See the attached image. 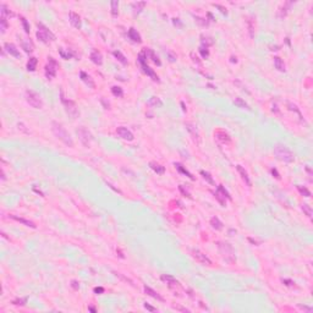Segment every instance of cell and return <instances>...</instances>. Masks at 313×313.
Listing matches in <instances>:
<instances>
[{
  "instance_id": "obj_1",
  "label": "cell",
  "mask_w": 313,
  "mask_h": 313,
  "mask_svg": "<svg viewBox=\"0 0 313 313\" xmlns=\"http://www.w3.org/2000/svg\"><path fill=\"white\" fill-rule=\"evenodd\" d=\"M51 130H53V133H54L61 142H64V143H65L66 146H69V147H74V141H72L70 133L66 131V129L62 126L61 124H59V122H56V121H53V122H51Z\"/></svg>"
},
{
  "instance_id": "obj_2",
  "label": "cell",
  "mask_w": 313,
  "mask_h": 313,
  "mask_svg": "<svg viewBox=\"0 0 313 313\" xmlns=\"http://www.w3.org/2000/svg\"><path fill=\"white\" fill-rule=\"evenodd\" d=\"M274 154L279 160L284 162V163H292L295 160L294 153L284 144H276L274 147Z\"/></svg>"
},
{
  "instance_id": "obj_3",
  "label": "cell",
  "mask_w": 313,
  "mask_h": 313,
  "mask_svg": "<svg viewBox=\"0 0 313 313\" xmlns=\"http://www.w3.org/2000/svg\"><path fill=\"white\" fill-rule=\"evenodd\" d=\"M26 100H27V103H28L31 107H33V108H36V109L43 108V102H42L41 96L38 94V93L31 91V89H27V91H26Z\"/></svg>"
},
{
  "instance_id": "obj_4",
  "label": "cell",
  "mask_w": 313,
  "mask_h": 313,
  "mask_svg": "<svg viewBox=\"0 0 313 313\" xmlns=\"http://www.w3.org/2000/svg\"><path fill=\"white\" fill-rule=\"evenodd\" d=\"M146 60H147V55H146V51L143 50V51H141L140 53V55H138V61H140V64H141V66H142V70H143V72L144 74H147L153 81H155V82H159V77H158V75H156L147 64H146Z\"/></svg>"
},
{
  "instance_id": "obj_5",
  "label": "cell",
  "mask_w": 313,
  "mask_h": 313,
  "mask_svg": "<svg viewBox=\"0 0 313 313\" xmlns=\"http://www.w3.org/2000/svg\"><path fill=\"white\" fill-rule=\"evenodd\" d=\"M36 36H37V38H38L41 42H43V43H49V42L55 41V36L50 32V31H49L45 26H43L42 23L38 25V31H37Z\"/></svg>"
},
{
  "instance_id": "obj_6",
  "label": "cell",
  "mask_w": 313,
  "mask_h": 313,
  "mask_svg": "<svg viewBox=\"0 0 313 313\" xmlns=\"http://www.w3.org/2000/svg\"><path fill=\"white\" fill-rule=\"evenodd\" d=\"M61 103L64 104V107H65V109H66V111H68V114H69L70 116H72L74 119L77 117V115L80 114V111H78V109H77V105H76L72 100L66 99L62 92H61Z\"/></svg>"
},
{
  "instance_id": "obj_7",
  "label": "cell",
  "mask_w": 313,
  "mask_h": 313,
  "mask_svg": "<svg viewBox=\"0 0 313 313\" xmlns=\"http://www.w3.org/2000/svg\"><path fill=\"white\" fill-rule=\"evenodd\" d=\"M58 69H59V64L56 62V60L54 59V58H49V61H48V64L45 65V77L48 78V80H51V78H54L55 76H56V71H58Z\"/></svg>"
},
{
  "instance_id": "obj_8",
  "label": "cell",
  "mask_w": 313,
  "mask_h": 313,
  "mask_svg": "<svg viewBox=\"0 0 313 313\" xmlns=\"http://www.w3.org/2000/svg\"><path fill=\"white\" fill-rule=\"evenodd\" d=\"M76 133H77V136H78L80 141L82 142V144H83V146H86V147H89L91 142L93 141V136H92V133H91L86 127H83V126L78 127V129H77V131H76Z\"/></svg>"
},
{
  "instance_id": "obj_9",
  "label": "cell",
  "mask_w": 313,
  "mask_h": 313,
  "mask_svg": "<svg viewBox=\"0 0 313 313\" xmlns=\"http://www.w3.org/2000/svg\"><path fill=\"white\" fill-rule=\"evenodd\" d=\"M192 256H193V258H195L197 262H199L201 264H204V265H210V264H212L210 259H209L204 253H202L201 251H198V249H192Z\"/></svg>"
},
{
  "instance_id": "obj_10",
  "label": "cell",
  "mask_w": 313,
  "mask_h": 313,
  "mask_svg": "<svg viewBox=\"0 0 313 313\" xmlns=\"http://www.w3.org/2000/svg\"><path fill=\"white\" fill-rule=\"evenodd\" d=\"M116 132H117V135H119L121 138H124V140H126V141H133V133H132L130 130H127L126 127L120 126V127H117Z\"/></svg>"
},
{
  "instance_id": "obj_11",
  "label": "cell",
  "mask_w": 313,
  "mask_h": 313,
  "mask_svg": "<svg viewBox=\"0 0 313 313\" xmlns=\"http://www.w3.org/2000/svg\"><path fill=\"white\" fill-rule=\"evenodd\" d=\"M185 126H186L187 131H189V132L192 135L193 140H195L197 143H199V135H198V132H197V129H196L195 125H193V124H191V122H186V124H185Z\"/></svg>"
},
{
  "instance_id": "obj_12",
  "label": "cell",
  "mask_w": 313,
  "mask_h": 313,
  "mask_svg": "<svg viewBox=\"0 0 313 313\" xmlns=\"http://www.w3.org/2000/svg\"><path fill=\"white\" fill-rule=\"evenodd\" d=\"M69 18H70V22H71V25L75 27V28H81V26H82V22H81V17L76 14V12H74V11H71L70 12V15H69Z\"/></svg>"
},
{
  "instance_id": "obj_13",
  "label": "cell",
  "mask_w": 313,
  "mask_h": 313,
  "mask_svg": "<svg viewBox=\"0 0 313 313\" xmlns=\"http://www.w3.org/2000/svg\"><path fill=\"white\" fill-rule=\"evenodd\" d=\"M4 48H5V50H6L10 55H12V56H15V58H20V56H21V54H20V51H18V49H17V47H16L15 44H12V43H5Z\"/></svg>"
},
{
  "instance_id": "obj_14",
  "label": "cell",
  "mask_w": 313,
  "mask_h": 313,
  "mask_svg": "<svg viewBox=\"0 0 313 313\" xmlns=\"http://www.w3.org/2000/svg\"><path fill=\"white\" fill-rule=\"evenodd\" d=\"M162 280L163 281H165V283L170 286V288H177V286H180V283L179 281L174 278V276H171V275H162Z\"/></svg>"
},
{
  "instance_id": "obj_15",
  "label": "cell",
  "mask_w": 313,
  "mask_h": 313,
  "mask_svg": "<svg viewBox=\"0 0 313 313\" xmlns=\"http://www.w3.org/2000/svg\"><path fill=\"white\" fill-rule=\"evenodd\" d=\"M10 218L14 219V220H16V222H18V223H21V224H23V225H26V226L32 228V229H36V228H37V225H36L33 222L27 220V219H23V218H20V216H17V215H10Z\"/></svg>"
},
{
  "instance_id": "obj_16",
  "label": "cell",
  "mask_w": 313,
  "mask_h": 313,
  "mask_svg": "<svg viewBox=\"0 0 313 313\" xmlns=\"http://www.w3.org/2000/svg\"><path fill=\"white\" fill-rule=\"evenodd\" d=\"M91 60L94 62L96 65H102L103 64V56L98 50H93L91 53Z\"/></svg>"
},
{
  "instance_id": "obj_17",
  "label": "cell",
  "mask_w": 313,
  "mask_h": 313,
  "mask_svg": "<svg viewBox=\"0 0 313 313\" xmlns=\"http://www.w3.org/2000/svg\"><path fill=\"white\" fill-rule=\"evenodd\" d=\"M215 197L216 198H220V197H223L224 198V201H225V198L226 199H231V197H230V195H229V192L224 189V187L220 185V186H218V190H216V193H215Z\"/></svg>"
},
{
  "instance_id": "obj_18",
  "label": "cell",
  "mask_w": 313,
  "mask_h": 313,
  "mask_svg": "<svg viewBox=\"0 0 313 313\" xmlns=\"http://www.w3.org/2000/svg\"><path fill=\"white\" fill-rule=\"evenodd\" d=\"M236 169H237V171H239V174L241 175V179L246 182V185L247 186H251V180H249V176H248V174H247V171L241 166V165H237L236 166Z\"/></svg>"
},
{
  "instance_id": "obj_19",
  "label": "cell",
  "mask_w": 313,
  "mask_h": 313,
  "mask_svg": "<svg viewBox=\"0 0 313 313\" xmlns=\"http://www.w3.org/2000/svg\"><path fill=\"white\" fill-rule=\"evenodd\" d=\"M129 37H130V39H131L132 42H135V43H141V42H142L140 33L137 32L135 28H130V29H129Z\"/></svg>"
},
{
  "instance_id": "obj_20",
  "label": "cell",
  "mask_w": 313,
  "mask_h": 313,
  "mask_svg": "<svg viewBox=\"0 0 313 313\" xmlns=\"http://www.w3.org/2000/svg\"><path fill=\"white\" fill-rule=\"evenodd\" d=\"M144 51H146V55H147V58L149 56L150 59H152V61L154 62V64H156L158 66H160L162 65V61L159 60V58L156 56L155 54H154V51L152 50V49H144Z\"/></svg>"
},
{
  "instance_id": "obj_21",
  "label": "cell",
  "mask_w": 313,
  "mask_h": 313,
  "mask_svg": "<svg viewBox=\"0 0 313 313\" xmlns=\"http://www.w3.org/2000/svg\"><path fill=\"white\" fill-rule=\"evenodd\" d=\"M144 292L148 295V296H150V297H153V298H156V300H159V301H164V298L156 292V291H154L153 289H150L149 286H144Z\"/></svg>"
},
{
  "instance_id": "obj_22",
  "label": "cell",
  "mask_w": 313,
  "mask_h": 313,
  "mask_svg": "<svg viewBox=\"0 0 313 313\" xmlns=\"http://www.w3.org/2000/svg\"><path fill=\"white\" fill-rule=\"evenodd\" d=\"M215 136H216L218 140H220V141L224 142V143H229V142H230V136H229L226 132L222 131V130H218V131L215 132Z\"/></svg>"
},
{
  "instance_id": "obj_23",
  "label": "cell",
  "mask_w": 313,
  "mask_h": 313,
  "mask_svg": "<svg viewBox=\"0 0 313 313\" xmlns=\"http://www.w3.org/2000/svg\"><path fill=\"white\" fill-rule=\"evenodd\" d=\"M149 166H150V169H152V170H154L156 174H159V175H162V174H164V173H165V168H164V166H162V165H160V164H158V163H155V162L149 163Z\"/></svg>"
},
{
  "instance_id": "obj_24",
  "label": "cell",
  "mask_w": 313,
  "mask_h": 313,
  "mask_svg": "<svg viewBox=\"0 0 313 313\" xmlns=\"http://www.w3.org/2000/svg\"><path fill=\"white\" fill-rule=\"evenodd\" d=\"M80 76H81V80H82L87 86H89L91 88H94V82H93V80L91 78V76H89V75H87L86 72H83V71H82V72L80 74Z\"/></svg>"
},
{
  "instance_id": "obj_25",
  "label": "cell",
  "mask_w": 313,
  "mask_h": 313,
  "mask_svg": "<svg viewBox=\"0 0 313 313\" xmlns=\"http://www.w3.org/2000/svg\"><path fill=\"white\" fill-rule=\"evenodd\" d=\"M210 225H212V228L215 229V230H222V229H223V223L219 220L216 216H213V218L210 219Z\"/></svg>"
},
{
  "instance_id": "obj_26",
  "label": "cell",
  "mask_w": 313,
  "mask_h": 313,
  "mask_svg": "<svg viewBox=\"0 0 313 313\" xmlns=\"http://www.w3.org/2000/svg\"><path fill=\"white\" fill-rule=\"evenodd\" d=\"M274 65H275V68H276L279 71H281V72L285 71V64H284V61L281 60L279 56H275V58H274Z\"/></svg>"
},
{
  "instance_id": "obj_27",
  "label": "cell",
  "mask_w": 313,
  "mask_h": 313,
  "mask_svg": "<svg viewBox=\"0 0 313 313\" xmlns=\"http://www.w3.org/2000/svg\"><path fill=\"white\" fill-rule=\"evenodd\" d=\"M113 54H114V56H115V58H116V59H117V60L121 62L122 65H127V59H126V56H125V55H124L121 51H119V50H115Z\"/></svg>"
},
{
  "instance_id": "obj_28",
  "label": "cell",
  "mask_w": 313,
  "mask_h": 313,
  "mask_svg": "<svg viewBox=\"0 0 313 313\" xmlns=\"http://www.w3.org/2000/svg\"><path fill=\"white\" fill-rule=\"evenodd\" d=\"M146 6V3L144 2H137V3H133L132 4V9H133V14L136 15V14H140L142 10H143V8Z\"/></svg>"
},
{
  "instance_id": "obj_29",
  "label": "cell",
  "mask_w": 313,
  "mask_h": 313,
  "mask_svg": "<svg viewBox=\"0 0 313 313\" xmlns=\"http://www.w3.org/2000/svg\"><path fill=\"white\" fill-rule=\"evenodd\" d=\"M0 12H2V17H8V16H11V17H12V16H14V12L10 11L5 4L0 5Z\"/></svg>"
},
{
  "instance_id": "obj_30",
  "label": "cell",
  "mask_w": 313,
  "mask_h": 313,
  "mask_svg": "<svg viewBox=\"0 0 313 313\" xmlns=\"http://www.w3.org/2000/svg\"><path fill=\"white\" fill-rule=\"evenodd\" d=\"M37 62H38V60L36 58H31L27 62V70L28 71H35L36 68H37Z\"/></svg>"
},
{
  "instance_id": "obj_31",
  "label": "cell",
  "mask_w": 313,
  "mask_h": 313,
  "mask_svg": "<svg viewBox=\"0 0 313 313\" xmlns=\"http://www.w3.org/2000/svg\"><path fill=\"white\" fill-rule=\"evenodd\" d=\"M22 48L27 53H32L33 51V44H32V42H31L29 39L28 41H22Z\"/></svg>"
},
{
  "instance_id": "obj_32",
  "label": "cell",
  "mask_w": 313,
  "mask_h": 313,
  "mask_svg": "<svg viewBox=\"0 0 313 313\" xmlns=\"http://www.w3.org/2000/svg\"><path fill=\"white\" fill-rule=\"evenodd\" d=\"M110 6H111V15H113L114 17H116V16L119 15V2H116V0H113V2L110 3Z\"/></svg>"
},
{
  "instance_id": "obj_33",
  "label": "cell",
  "mask_w": 313,
  "mask_h": 313,
  "mask_svg": "<svg viewBox=\"0 0 313 313\" xmlns=\"http://www.w3.org/2000/svg\"><path fill=\"white\" fill-rule=\"evenodd\" d=\"M292 5V3L291 2H288V3H285V5L283 6V8H280V12H279V16L280 17H284V16H286V14H288V11H289V8Z\"/></svg>"
},
{
  "instance_id": "obj_34",
  "label": "cell",
  "mask_w": 313,
  "mask_h": 313,
  "mask_svg": "<svg viewBox=\"0 0 313 313\" xmlns=\"http://www.w3.org/2000/svg\"><path fill=\"white\" fill-rule=\"evenodd\" d=\"M148 104L152 105V107H158V108H159V107L163 105V102H162L160 98H158V97H152V98L149 99Z\"/></svg>"
},
{
  "instance_id": "obj_35",
  "label": "cell",
  "mask_w": 313,
  "mask_h": 313,
  "mask_svg": "<svg viewBox=\"0 0 313 313\" xmlns=\"http://www.w3.org/2000/svg\"><path fill=\"white\" fill-rule=\"evenodd\" d=\"M175 166H176V169H177V170H179L180 173L185 174L186 176H189V177H190L191 180H195V177L192 176V174H191V173H189V171H187V170H186V169H185V168H183V166H182L181 164H179V163H175Z\"/></svg>"
},
{
  "instance_id": "obj_36",
  "label": "cell",
  "mask_w": 313,
  "mask_h": 313,
  "mask_svg": "<svg viewBox=\"0 0 313 313\" xmlns=\"http://www.w3.org/2000/svg\"><path fill=\"white\" fill-rule=\"evenodd\" d=\"M247 26H248V31H249V37L253 38L255 37V22L252 18L247 20Z\"/></svg>"
},
{
  "instance_id": "obj_37",
  "label": "cell",
  "mask_w": 313,
  "mask_h": 313,
  "mask_svg": "<svg viewBox=\"0 0 313 313\" xmlns=\"http://www.w3.org/2000/svg\"><path fill=\"white\" fill-rule=\"evenodd\" d=\"M234 103H235V105H237V107H240V108H245V109H248V110H249L248 104H247L242 98H235V99H234Z\"/></svg>"
},
{
  "instance_id": "obj_38",
  "label": "cell",
  "mask_w": 313,
  "mask_h": 313,
  "mask_svg": "<svg viewBox=\"0 0 313 313\" xmlns=\"http://www.w3.org/2000/svg\"><path fill=\"white\" fill-rule=\"evenodd\" d=\"M111 92H113V94H114L115 97H122V96H124V91H122V88L119 87V86L111 87Z\"/></svg>"
},
{
  "instance_id": "obj_39",
  "label": "cell",
  "mask_w": 313,
  "mask_h": 313,
  "mask_svg": "<svg viewBox=\"0 0 313 313\" xmlns=\"http://www.w3.org/2000/svg\"><path fill=\"white\" fill-rule=\"evenodd\" d=\"M59 54L61 55V58H62V59H66V60H69V59L74 55V53H71V51H69V50L66 51L65 49H62V48H61V49H59Z\"/></svg>"
},
{
  "instance_id": "obj_40",
  "label": "cell",
  "mask_w": 313,
  "mask_h": 313,
  "mask_svg": "<svg viewBox=\"0 0 313 313\" xmlns=\"http://www.w3.org/2000/svg\"><path fill=\"white\" fill-rule=\"evenodd\" d=\"M8 26H9V25H8L6 17H2V18H0V29H2V33H5Z\"/></svg>"
},
{
  "instance_id": "obj_41",
  "label": "cell",
  "mask_w": 313,
  "mask_h": 313,
  "mask_svg": "<svg viewBox=\"0 0 313 313\" xmlns=\"http://www.w3.org/2000/svg\"><path fill=\"white\" fill-rule=\"evenodd\" d=\"M288 107H289V109L290 110H292V111H295L297 115H298V119L302 121L303 120V117H302V115H301V113H300V110L297 109V107L295 105V104H292V103H288Z\"/></svg>"
},
{
  "instance_id": "obj_42",
  "label": "cell",
  "mask_w": 313,
  "mask_h": 313,
  "mask_svg": "<svg viewBox=\"0 0 313 313\" xmlns=\"http://www.w3.org/2000/svg\"><path fill=\"white\" fill-rule=\"evenodd\" d=\"M301 208H302V210L306 213V215L308 216V218H312V209H311V207L307 204V203H303L302 206H301Z\"/></svg>"
},
{
  "instance_id": "obj_43",
  "label": "cell",
  "mask_w": 313,
  "mask_h": 313,
  "mask_svg": "<svg viewBox=\"0 0 313 313\" xmlns=\"http://www.w3.org/2000/svg\"><path fill=\"white\" fill-rule=\"evenodd\" d=\"M297 190L300 191V193L301 195H303L305 197H309L311 196V192L306 189V187H302V186H297Z\"/></svg>"
},
{
  "instance_id": "obj_44",
  "label": "cell",
  "mask_w": 313,
  "mask_h": 313,
  "mask_svg": "<svg viewBox=\"0 0 313 313\" xmlns=\"http://www.w3.org/2000/svg\"><path fill=\"white\" fill-rule=\"evenodd\" d=\"M201 175H202V176H203V177H204L209 183H212V185L214 183V181H213V179H212V176H210V174H209V173H207V171L202 170V171H201Z\"/></svg>"
},
{
  "instance_id": "obj_45",
  "label": "cell",
  "mask_w": 313,
  "mask_h": 313,
  "mask_svg": "<svg viewBox=\"0 0 313 313\" xmlns=\"http://www.w3.org/2000/svg\"><path fill=\"white\" fill-rule=\"evenodd\" d=\"M21 22H22V26H23V29L26 33H29V25L27 22V20L25 17H21Z\"/></svg>"
},
{
  "instance_id": "obj_46",
  "label": "cell",
  "mask_w": 313,
  "mask_h": 313,
  "mask_svg": "<svg viewBox=\"0 0 313 313\" xmlns=\"http://www.w3.org/2000/svg\"><path fill=\"white\" fill-rule=\"evenodd\" d=\"M26 302H27V298H18V300H15L12 303L16 306H25Z\"/></svg>"
},
{
  "instance_id": "obj_47",
  "label": "cell",
  "mask_w": 313,
  "mask_h": 313,
  "mask_svg": "<svg viewBox=\"0 0 313 313\" xmlns=\"http://www.w3.org/2000/svg\"><path fill=\"white\" fill-rule=\"evenodd\" d=\"M114 274H115L116 276H120L122 280H125V281H126V283H130L131 285H133V284H132V280H130V279H129V278H126V276H124L122 274H120V273H114Z\"/></svg>"
},
{
  "instance_id": "obj_48",
  "label": "cell",
  "mask_w": 313,
  "mask_h": 313,
  "mask_svg": "<svg viewBox=\"0 0 313 313\" xmlns=\"http://www.w3.org/2000/svg\"><path fill=\"white\" fill-rule=\"evenodd\" d=\"M201 54H202V56L203 58H208V55H209V51H208V49L207 48H203V47H201Z\"/></svg>"
},
{
  "instance_id": "obj_49",
  "label": "cell",
  "mask_w": 313,
  "mask_h": 313,
  "mask_svg": "<svg viewBox=\"0 0 313 313\" xmlns=\"http://www.w3.org/2000/svg\"><path fill=\"white\" fill-rule=\"evenodd\" d=\"M214 6H215V8H218V9H219V10H220V11H222L223 14H225V15L228 14V11H226V9H225L224 6H222V5H219V4H214Z\"/></svg>"
},
{
  "instance_id": "obj_50",
  "label": "cell",
  "mask_w": 313,
  "mask_h": 313,
  "mask_svg": "<svg viewBox=\"0 0 313 313\" xmlns=\"http://www.w3.org/2000/svg\"><path fill=\"white\" fill-rule=\"evenodd\" d=\"M166 54L169 55V58H170L169 60H170V61H176V55H174V54H173L171 51H169V50H166Z\"/></svg>"
},
{
  "instance_id": "obj_51",
  "label": "cell",
  "mask_w": 313,
  "mask_h": 313,
  "mask_svg": "<svg viewBox=\"0 0 313 313\" xmlns=\"http://www.w3.org/2000/svg\"><path fill=\"white\" fill-rule=\"evenodd\" d=\"M71 285H72V288H74V289H76V290H77V289L80 288V285H78V283H77V281H76V280H72V283H71Z\"/></svg>"
},
{
  "instance_id": "obj_52",
  "label": "cell",
  "mask_w": 313,
  "mask_h": 313,
  "mask_svg": "<svg viewBox=\"0 0 313 313\" xmlns=\"http://www.w3.org/2000/svg\"><path fill=\"white\" fill-rule=\"evenodd\" d=\"M180 191H181V192H182V193H183V195H186V196H187V197H189V198H191V196H190V193H189V192H187V191H185V190H183V187H182V186H180Z\"/></svg>"
},
{
  "instance_id": "obj_53",
  "label": "cell",
  "mask_w": 313,
  "mask_h": 313,
  "mask_svg": "<svg viewBox=\"0 0 313 313\" xmlns=\"http://www.w3.org/2000/svg\"><path fill=\"white\" fill-rule=\"evenodd\" d=\"M144 307H146L148 311H150V312H154V311H155V308H154V307H152V306H149L148 303H144Z\"/></svg>"
},
{
  "instance_id": "obj_54",
  "label": "cell",
  "mask_w": 313,
  "mask_h": 313,
  "mask_svg": "<svg viewBox=\"0 0 313 313\" xmlns=\"http://www.w3.org/2000/svg\"><path fill=\"white\" fill-rule=\"evenodd\" d=\"M107 183H108V186L110 187V189H113V190H114L115 192H117V193H121V191H120V190H117V189H115V187H114V186H113L111 183H109V182H107Z\"/></svg>"
},
{
  "instance_id": "obj_55",
  "label": "cell",
  "mask_w": 313,
  "mask_h": 313,
  "mask_svg": "<svg viewBox=\"0 0 313 313\" xmlns=\"http://www.w3.org/2000/svg\"><path fill=\"white\" fill-rule=\"evenodd\" d=\"M94 292H96V294H102V292H104V289H103V288H96V289H94Z\"/></svg>"
},
{
  "instance_id": "obj_56",
  "label": "cell",
  "mask_w": 313,
  "mask_h": 313,
  "mask_svg": "<svg viewBox=\"0 0 313 313\" xmlns=\"http://www.w3.org/2000/svg\"><path fill=\"white\" fill-rule=\"evenodd\" d=\"M174 308H175V309H179V311H182V312H190V309H186V308H182V307H179V306H175Z\"/></svg>"
},
{
  "instance_id": "obj_57",
  "label": "cell",
  "mask_w": 313,
  "mask_h": 313,
  "mask_svg": "<svg viewBox=\"0 0 313 313\" xmlns=\"http://www.w3.org/2000/svg\"><path fill=\"white\" fill-rule=\"evenodd\" d=\"M191 56H192V59H193V61H195V62H197V64H199V60H198V58H197V56H196L193 53L191 54Z\"/></svg>"
},
{
  "instance_id": "obj_58",
  "label": "cell",
  "mask_w": 313,
  "mask_h": 313,
  "mask_svg": "<svg viewBox=\"0 0 313 313\" xmlns=\"http://www.w3.org/2000/svg\"><path fill=\"white\" fill-rule=\"evenodd\" d=\"M283 283H286V285H289V286H291V285L294 284L291 280H283Z\"/></svg>"
},
{
  "instance_id": "obj_59",
  "label": "cell",
  "mask_w": 313,
  "mask_h": 313,
  "mask_svg": "<svg viewBox=\"0 0 313 313\" xmlns=\"http://www.w3.org/2000/svg\"><path fill=\"white\" fill-rule=\"evenodd\" d=\"M272 173H273V175H275V177H276V179H279V177H280V176H279V175H278V173H276V170H274V169H273V170H272Z\"/></svg>"
},
{
  "instance_id": "obj_60",
  "label": "cell",
  "mask_w": 313,
  "mask_h": 313,
  "mask_svg": "<svg viewBox=\"0 0 313 313\" xmlns=\"http://www.w3.org/2000/svg\"><path fill=\"white\" fill-rule=\"evenodd\" d=\"M2 180H3V181L5 180V173H4V170H2Z\"/></svg>"
},
{
  "instance_id": "obj_61",
  "label": "cell",
  "mask_w": 313,
  "mask_h": 313,
  "mask_svg": "<svg viewBox=\"0 0 313 313\" xmlns=\"http://www.w3.org/2000/svg\"><path fill=\"white\" fill-rule=\"evenodd\" d=\"M88 309H89L91 312H96V308H94V307H89Z\"/></svg>"
}]
</instances>
